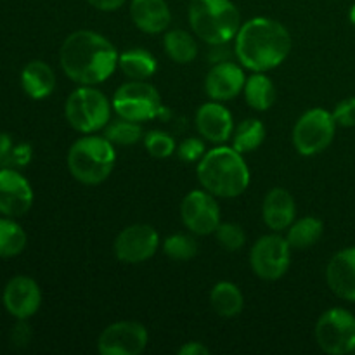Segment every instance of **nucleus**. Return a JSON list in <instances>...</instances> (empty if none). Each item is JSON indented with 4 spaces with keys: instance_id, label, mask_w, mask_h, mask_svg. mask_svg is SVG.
Returning <instances> with one entry per match:
<instances>
[{
    "instance_id": "f257e3e1",
    "label": "nucleus",
    "mask_w": 355,
    "mask_h": 355,
    "mask_svg": "<svg viewBox=\"0 0 355 355\" xmlns=\"http://www.w3.org/2000/svg\"><path fill=\"white\" fill-rule=\"evenodd\" d=\"M116 47L103 35L80 30L66 37L59 51L62 71L80 85H96L113 75L118 68Z\"/></svg>"
},
{
    "instance_id": "f03ea898",
    "label": "nucleus",
    "mask_w": 355,
    "mask_h": 355,
    "mask_svg": "<svg viewBox=\"0 0 355 355\" xmlns=\"http://www.w3.org/2000/svg\"><path fill=\"white\" fill-rule=\"evenodd\" d=\"M290 31L270 17H253L241 24L236 35V58L255 73L277 68L290 55Z\"/></svg>"
},
{
    "instance_id": "7ed1b4c3",
    "label": "nucleus",
    "mask_w": 355,
    "mask_h": 355,
    "mask_svg": "<svg viewBox=\"0 0 355 355\" xmlns=\"http://www.w3.org/2000/svg\"><path fill=\"white\" fill-rule=\"evenodd\" d=\"M196 173L203 189L217 198H236L250 186L248 165L234 148L218 146L205 153Z\"/></svg>"
},
{
    "instance_id": "20e7f679",
    "label": "nucleus",
    "mask_w": 355,
    "mask_h": 355,
    "mask_svg": "<svg viewBox=\"0 0 355 355\" xmlns=\"http://www.w3.org/2000/svg\"><path fill=\"white\" fill-rule=\"evenodd\" d=\"M189 24L210 45H225L241 28L239 10L231 0H191Z\"/></svg>"
},
{
    "instance_id": "39448f33",
    "label": "nucleus",
    "mask_w": 355,
    "mask_h": 355,
    "mask_svg": "<svg viewBox=\"0 0 355 355\" xmlns=\"http://www.w3.org/2000/svg\"><path fill=\"white\" fill-rule=\"evenodd\" d=\"M116 162L113 142L99 135L80 137L68 151L69 173L85 186H97L111 175Z\"/></svg>"
},
{
    "instance_id": "423d86ee",
    "label": "nucleus",
    "mask_w": 355,
    "mask_h": 355,
    "mask_svg": "<svg viewBox=\"0 0 355 355\" xmlns=\"http://www.w3.org/2000/svg\"><path fill=\"white\" fill-rule=\"evenodd\" d=\"M111 106L107 97L101 90L83 85L71 92L64 104L68 123L82 134H94L106 128L111 120Z\"/></svg>"
},
{
    "instance_id": "0eeeda50",
    "label": "nucleus",
    "mask_w": 355,
    "mask_h": 355,
    "mask_svg": "<svg viewBox=\"0 0 355 355\" xmlns=\"http://www.w3.org/2000/svg\"><path fill=\"white\" fill-rule=\"evenodd\" d=\"M111 104H113L118 116L125 118V120L139 121V123L163 114L159 92L151 83H146L144 80H130V82L118 87Z\"/></svg>"
},
{
    "instance_id": "6e6552de",
    "label": "nucleus",
    "mask_w": 355,
    "mask_h": 355,
    "mask_svg": "<svg viewBox=\"0 0 355 355\" xmlns=\"http://www.w3.org/2000/svg\"><path fill=\"white\" fill-rule=\"evenodd\" d=\"M336 121L333 113L314 107L298 118L293 128V144L300 155L314 156L329 148L335 139Z\"/></svg>"
},
{
    "instance_id": "1a4fd4ad",
    "label": "nucleus",
    "mask_w": 355,
    "mask_h": 355,
    "mask_svg": "<svg viewBox=\"0 0 355 355\" xmlns=\"http://www.w3.org/2000/svg\"><path fill=\"white\" fill-rule=\"evenodd\" d=\"M315 342L329 355L355 352V315L340 307L326 311L315 324Z\"/></svg>"
},
{
    "instance_id": "9d476101",
    "label": "nucleus",
    "mask_w": 355,
    "mask_h": 355,
    "mask_svg": "<svg viewBox=\"0 0 355 355\" xmlns=\"http://www.w3.org/2000/svg\"><path fill=\"white\" fill-rule=\"evenodd\" d=\"M291 246L286 238L279 234H269L260 238L250 253V263L253 272L266 281H276L290 269Z\"/></svg>"
},
{
    "instance_id": "9b49d317",
    "label": "nucleus",
    "mask_w": 355,
    "mask_h": 355,
    "mask_svg": "<svg viewBox=\"0 0 355 355\" xmlns=\"http://www.w3.org/2000/svg\"><path fill=\"white\" fill-rule=\"evenodd\" d=\"M180 217L193 234H214L220 224V208L214 194L207 189L191 191L180 205Z\"/></svg>"
},
{
    "instance_id": "f8f14e48",
    "label": "nucleus",
    "mask_w": 355,
    "mask_h": 355,
    "mask_svg": "<svg viewBox=\"0 0 355 355\" xmlns=\"http://www.w3.org/2000/svg\"><path fill=\"white\" fill-rule=\"evenodd\" d=\"M148 345V329L135 321L107 326L99 336L97 350L103 355H139Z\"/></svg>"
},
{
    "instance_id": "ddd939ff",
    "label": "nucleus",
    "mask_w": 355,
    "mask_h": 355,
    "mask_svg": "<svg viewBox=\"0 0 355 355\" xmlns=\"http://www.w3.org/2000/svg\"><path fill=\"white\" fill-rule=\"evenodd\" d=\"M159 246V236L148 224H134L114 239V255L123 263L148 262Z\"/></svg>"
},
{
    "instance_id": "4468645a",
    "label": "nucleus",
    "mask_w": 355,
    "mask_h": 355,
    "mask_svg": "<svg viewBox=\"0 0 355 355\" xmlns=\"http://www.w3.org/2000/svg\"><path fill=\"white\" fill-rule=\"evenodd\" d=\"M35 194L31 184L12 166L0 168V215L23 217L33 207Z\"/></svg>"
},
{
    "instance_id": "2eb2a0df",
    "label": "nucleus",
    "mask_w": 355,
    "mask_h": 355,
    "mask_svg": "<svg viewBox=\"0 0 355 355\" xmlns=\"http://www.w3.org/2000/svg\"><path fill=\"white\" fill-rule=\"evenodd\" d=\"M2 304L16 321H28L37 314L42 305L40 286L30 276H14L3 288Z\"/></svg>"
},
{
    "instance_id": "dca6fc26",
    "label": "nucleus",
    "mask_w": 355,
    "mask_h": 355,
    "mask_svg": "<svg viewBox=\"0 0 355 355\" xmlns=\"http://www.w3.org/2000/svg\"><path fill=\"white\" fill-rule=\"evenodd\" d=\"M246 83L245 71L231 61L215 62L205 80L207 94L214 101H231L243 92Z\"/></svg>"
},
{
    "instance_id": "f3484780",
    "label": "nucleus",
    "mask_w": 355,
    "mask_h": 355,
    "mask_svg": "<svg viewBox=\"0 0 355 355\" xmlns=\"http://www.w3.org/2000/svg\"><path fill=\"white\" fill-rule=\"evenodd\" d=\"M326 281L336 297L355 302V246L342 250L329 260Z\"/></svg>"
},
{
    "instance_id": "a211bd4d",
    "label": "nucleus",
    "mask_w": 355,
    "mask_h": 355,
    "mask_svg": "<svg viewBox=\"0 0 355 355\" xmlns=\"http://www.w3.org/2000/svg\"><path fill=\"white\" fill-rule=\"evenodd\" d=\"M196 127L207 141L214 142V144H222L231 137L234 121H232L231 111L222 106L218 101H215V103L203 104L198 110Z\"/></svg>"
},
{
    "instance_id": "6ab92c4d",
    "label": "nucleus",
    "mask_w": 355,
    "mask_h": 355,
    "mask_svg": "<svg viewBox=\"0 0 355 355\" xmlns=\"http://www.w3.org/2000/svg\"><path fill=\"white\" fill-rule=\"evenodd\" d=\"M130 17L144 33H162L172 21L170 7L165 0H132Z\"/></svg>"
},
{
    "instance_id": "aec40b11",
    "label": "nucleus",
    "mask_w": 355,
    "mask_h": 355,
    "mask_svg": "<svg viewBox=\"0 0 355 355\" xmlns=\"http://www.w3.org/2000/svg\"><path fill=\"white\" fill-rule=\"evenodd\" d=\"M295 214H297L295 200L286 189L274 187L267 193L262 205V215L267 227L272 231H284L293 224Z\"/></svg>"
},
{
    "instance_id": "412c9836",
    "label": "nucleus",
    "mask_w": 355,
    "mask_h": 355,
    "mask_svg": "<svg viewBox=\"0 0 355 355\" xmlns=\"http://www.w3.org/2000/svg\"><path fill=\"white\" fill-rule=\"evenodd\" d=\"M21 87L30 99L42 101L55 89V73L45 61L35 59L21 69Z\"/></svg>"
},
{
    "instance_id": "4be33fe9",
    "label": "nucleus",
    "mask_w": 355,
    "mask_h": 355,
    "mask_svg": "<svg viewBox=\"0 0 355 355\" xmlns=\"http://www.w3.org/2000/svg\"><path fill=\"white\" fill-rule=\"evenodd\" d=\"M210 304L211 309L217 312L220 318H236L241 314L243 305H245V298L239 288L234 283L229 281H220L214 286L210 293Z\"/></svg>"
},
{
    "instance_id": "5701e85b",
    "label": "nucleus",
    "mask_w": 355,
    "mask_h": 355,
    "mask_svg": "<svg viewBox=\"0 0 355 355\" xmlns=\"http://www.w3.org/2000/svg\"><path fill=\"white\" fill-rule=\"evenodd\" d=\"M118 68L130 80H146L158 68L156 58L144 49H130L118 58Z\"/></svg>"
},
{
    "instance_id": "b1692460",
    "label": "nucleus",
    "mask_w": 355,
    "mask_h": 355,
    "mask_svg": "<svg viewBox=\"0 0 355 355\" xmlns=\"http://www.w3.org/2000/svg\"><path fill=\"white\" fill-rule=\"evenodd\" d=\"M243 92H245L246 103L257 111H267L276 103V85L263 73H255L250 76Z\"/></svg>"
},
{
    "instance_id": "393cba45",
    "label": "nucleus",
    "mask_w": 355,
    "mask_h": 355,
    "mask_svg": "<svg viewBox=\"0 0 355 355\" xmlns=\"http://www.w3.org/2000/svg\"><path fill=\"white\" fill-rule=\"evenodd\" d=\"M26 232L12 217H0V259H12L26 248Z\"/></svg>"
},
{
    "instance_id": "a878e982",
    "label": "nucleus",
    "mask_w": 355,
    "mask_h": 355,
    "mask_svg": "<svg viewBox=\"0 0 355 355\" xmlns=\"http://www.w3.org/2000/svg\"><path fill=\"white\" fill-rule=\"evenodd\" d=\"M290 231L286 234V241L295 250H307L314 246L321 239L324 225L315 217H304L298 222L290 225Z\"/></svg>"
},
{
    "instance_id": "bb28decb",
    "label": "nucleus",
    "mask_w": 355,
    "mask_h": 355,
    "mask_svg": "<svg viewBox=\"0 0 355 355\" xmlns=\"http://www.w3.org/2000/svg\"><path fill=\"white\" fill-rule=\"evenodd\" d=\"M263 139H266V127L262 121L257 118H248L236 127L234 135H232V148L245 155V153L255 151L262 144Z\"/></svg>"
},
{
    "instance_id": "cd10ccee",
    "label": "nucleus",
    "mask_w": 355,
    "mask_h": 355,
    "mask_svg": "<svg viewBox=\"0 0 355 355\" xmlns=\"http://www.w3.org/2000/svg\"><path fill=\"white\" fill-rule=\"evenodd\" d=\"M163 45H165V51L170 59L179 64H187L198 55L196 42L184 30L168 31L163 38Z\"/></svg>"
},
{
    "instance_id": "c85d7f7f",
    "label": "nucleus",
    "mask_w": 355,
    "mask_h": 355,
    "mask_svg": "<svg viewBox=\"0 0 355 355\" xmlns=\"http://www.w3.org/2000/svg\"><path fill=\"white\" fill-rule=\"evenodd\" d=\"M104 137L113 142V144L132 146L142 137V128L139 125V121L120 118V120L110 121L106 125V128H104Z\"/></svg>"
},
{
    "instance_id": "c756f323",
    "label": "nucleus",
    "mask_w": 355,
    "mask_h": 355,
    "mask_svg": "<svg viewBox=\"0 0 355 355\" xmlns=\"http://www.w3.org/2000/svg\"><path fill=\"white\" fill-rule=\"evenodd\" d=\"M163 252L168 259L175 260V262H187V260L196 257L198 243L191 236L172 234L165 239Z\"/></svg>"
},
{
    "instance_id": "7c9ffc66",
    "label": "nucleus",
    "mask_w": 355,
    "mask_h": 355,
    "mask_svg": "<svg viewBox=\"0 0 355 355\" xmlns=\"http://www.w3.org/2000/svg\"><path fill=\"white\" fill-rule=\"evenodd\" d=\"M144 146H146V151H148L153 158H159V159L172 156L177 148L172 135L159 130H153L149 132V134H146Z\"/></svg>"
},
{
    "instance_id": "2f4dec72",
    "label": "nucleus",
    "mask_w": 355,
    "mask_h": 355,
    "mask_svg": "<svg viewBox=\"0 0 355 355\" xmlns=\"http://www.w3.org/2000/svg\"><path fill=\"white\" fill-rule=\"evenodd\" d=\"M215 238L217 241L224 246L229 252H238L245 246L246 236L243 231L241 225L238 224H218V227L215 229Z\"/></svg>"
},
{
    "instance_id": "473e14b6",
    "label": "nucleus",
    "mask_w": 355,
    "mask_h": 355,
    "mask_svg": "<svg viewBox=\"0 0 355 355\" xmlns=\"http://www.w3.org/2000/svg\"><path fill=\"white\" fill-rule=\"evenodd\" d=\"M177 153H179V158L186 163L200 162L205 156V144L200 139L189 137L180 142L179 148H177Z\"/></svg>"
},
{
    "instance_id": "72a5a7b5",
    "label": "nucleus",
    "mask_w": 355,
    "mask_h": 355,
    "mask_svg": "<svg viewBox=\"0 0 355 355\" xmlns=\"http://www.w3.org/2000/svg\"><path fill=\"white\" fill-rule=\"evenodd\" d=\"M333 118L340 127H355V97H349V99L336 104Z\"/></svg>"
},
{
    "instance_id": "f704fd0d",
    "label": "nucleus",
    "mask_w": 355,
    "mask_h": 355,
    "mask_svg": "<svg viewBox=\"0 0 355 355\" xmlns=\"http://www.w3.org/2000/svg\"><path fill=\"white\" fill-rule=\"evenodd\" d=\"M31 158H33V148L28 142L14 144L12 156H10V166L12 168H23V166L30 165Z\"/></svg>"
},
{
    "instance_id": "c9c22d12",
    "label": "nucleus",
    "mask_w": 355,
    "mask_h": 355,
    "mask_svg": "<svg viewBox=\"0 0 355 355\" xmlns=\"http://www.w3.org/2000/svg\"><path fill=\"white\" fill-rule=\"evenodd\" d=\"M10 340L16 347H26L31 340V328L26 321L19 319L16 322V326L12 328V333H10Z\"/></svg>"
},
{
    "instance_id": "e433bc0d",
    "label": "nucleus",
    "mask_w": 355,
    "mask_h": 355,
    "mask_svg": "<svg viewBox=\"0 0 355 355\" xmlns=\"http://www.w3.org/2000/svg\"><path fill=\"white\" fill-rule=\"evenodd\" d=\"M14 141L9 134L0 132V168L10 166V156H12Z\"/></svg>"
},
{
    "instance_id": "4c0bfd02",
    "label": "nucleus",
    "mask_w": 355,
    "mask_h": 355,
    "mask_svg": "<svg viewBox=\"0 0 355 355\" xmlns=\"http://www.w3.org/2000/svg\"><path fill=\"white\" fill-rule=\"evenodd\" d=\"M177 352L180 355H208L210 354V349L207 345H203L201 342H187Z\"/></svg>"
},
{
    "instance_id": "58836bf2",
    "label": "nucleus",
    "mask_w": 355,
    "mask_h": 355,
    "mask_svg": "<svg viewBox=\"0 0 355 355\" xmlns=\"http://www.w3.org/2000/svg\"><path fill=\"white\" fill-rule=\"evenodd\" d=\"M96 9L104 10V12H111V10H118L125 3V0H87Z\"/></svg>"
},
{
    "instance_id": "ea45409f",
    "label": "nucleus",
    "mask_w": 355,
    "mask_h": 355,
    "mask_svg": "<svg viewBox=\"0 0 355 355\" xmlns=\"http://www.w3.org/2000/svg\"><path fill=\"white\" fill-rule=\"evenodd\" d=\"M349 16H350V21H352V23L355 24V3L352 6V9H350V14H349Z\"/></svg>"
}]
</instances>
